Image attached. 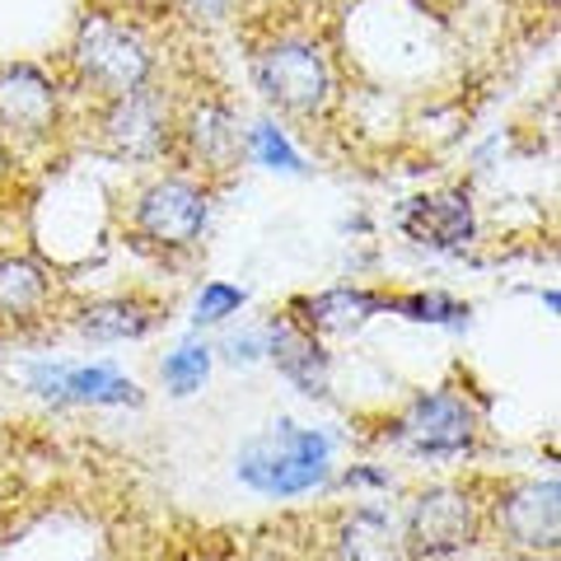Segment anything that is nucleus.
I'll list each match as a JSON object with an SVG mask.
<instances>
[{"label":"nucleus","instance_id":"nucleus-2","mask_svg":"<svg viewBox=\"0 0 561 561\" xmlns=\"http://www.w3.org/2000/svg\"><path fill=\"white\" fill-rule=\"evenodd\" d=\"M249 70L262 103L300 122L319 117L332 103V94H337L328 47L305 28H267L262 38H253Z\"/></svg>","mask_w":561,"mask_h":561},{"label":"nucleus","instance_id":"nucleus-8","mask_svg":"<svg viewBox=\"0 0 561 561\" xmlns=\"http://www.w3.org/2000/svg\"><path fill=\"white\" fill-rule=\"evenodd\" d=\"M173 154L187 173L216 187L249 164L243 154V122L220 94H187L179 99V122H173Z\"/></svg>","mask_w":561,"mask_h":561},{"label":"nucleus","instance_id":"nucleus-13","mask_svg":"<svg viewBox=\"0 0 561 561\" xmlns=\"http://www.w3.org/2000/svg\"><path fill=\"white\" fill-rule=\"evenodd\" d=\"M61 280L33 253H0V328H33L51 319Z\"/></svg>","mask_w":561,"mask_h":561},{"label":"nucleus","instance_id":"nucleus-18","mask_svg":"<svg viewBox=\"0 0 561 561\" xmlns=\"http://www.w3.org/2000/svg\"><path fill=\"white\" fill-rule=\"evenodd\" d=\"M210 370H216V351H210V342H202V337H183V342L160 360V379H164L169 398H192V393H202L206 379H210Z\"/></svg>","mask_w":561,"mask_h":561},{"label":"nucleus","instance_id":"nucleus-7","mask_svg":"<svg viewBox=\"0 0 561 561\" xmlns=\"http://www.w3.org/2000/svg\"><path fill=\"white\" fill-rule=\"evenodd\" d=\"M486 501L472 491V482H440L408 501L402 515V557L412 561H454L482 538Z\"/></svg>","mask_w":561,"mask_h":561},{"label":"nucleus","instance_id":"nucleus-9","mask_svg":"<svg viewBox=\"0 0 561 561\" xmlns=\"http://www.w3.org/2000/svg\"><path fill=\"white\" fill-rule=\"evenodd\" d=\"M482 529L529 557H552L561 548V482H505L482 511Z\"/></svg>","mask_w":561,"mask_h":561},{"label":"nucleus","instance_id":"nucleus-15","mask_svg":"<svg viewBox=\"0 0 561 561\" xmlns=\"http://www.w3.org/2000/svg\"><path fill=\"white\" fill-rule=\"evenodd\" d=\"M286 313L300 328H309L319 342L351 337V332H360L375 313H383V290L328 286V290H313V295H295V300L286 305Z\"/></svg>","mask_w":561,"mask_h":561},{"label":"nucleus","instance_id":"nucleus-21","mask_svg":"<svg viewBox=\"0 0 561 561\" xmlns=\"http://www.w3.org/2000/svg\"><path fill=\"white\" fill-rule=\"evenodd\" d=\"M243 305H249V290L243 286H234V280H206V286L197 290V305H192V328L230 323Z\"/></svg>","mask_w":561,"mask_h":561},{"label":"nucleus","instance_id":"nucleus-5","mask_svg":"<svg viewBox=\"0 0 561 561\" xmlns=\"http://www.w3.org/2000/svg\"><path fill=\"white\" fill-rule=\"evenodd\" d=\"M173 122H179V94L164 90L160 80L84 108L90 140L122 164H164L173 154Z\"/></svg>","mask_w":561,"mask_h":561},{"label":"nucleus","instance_id":"nucleus-23","mask_svg":"<svg viewBox=\"0 0 561 561\" xmlns=\"http://www.w3.org/2000/svg\"><path fill=\"white\" fill-rule=\"evenodd\" d=\"M179 5H183V14H187L192 24L216 28V24H225L239 10V0H179Z\"/></svg>","mask_w":561,"mask_h":561},{"label":"nucleus","instance_id":"nucleus-4","mask_svg":"<svg viewBox=\"0 0 561 561\" xmlns=\"http://www.w3.org/2000/svg\"><path fill=\"white\" fill-rule=\"evenodd\" d=\"M332 478V435L295 421H276L267 435H253L239 449V482L257 496L295 501Z\"/></svg>","mask_w":561,"mask_h":561},{"label":"nucleus","instance_id":"nucleus-12","mask_svg":"<svg viewBox=\"0 0 561 561\" xmlns=\"http://www.w3.org/2000/svg\"><path fill=\"white\" fill-rule=\"evenodd\" d=\"M402 234L421 249L449 253L463 249V243L478 239V210H472V197L463 187H440V192H421V197L402 202Z\"/></svg>","mask_w":561,"mask_h":561},{"label":"nucleus","instance_id":"nucleus-24","mask_svg":"<svg viewBox=\"0 0 561 561\" xmlns=\"http://www.w3.org/2000/svg\"><path fill=\"white\" fill-rule=\"evenodd\" d=\"M108 5L127 10V14H140V20H154V14L169 10V0H108Z\"/></svg>","mask_w":561,"mask_h":561},{"label":"nucleus","instance_id":"nucleus-14","mask_svg":"<svg viewBox=\"0 0 561 561\" xmlns=\"http://www.w3.org/2000/svg\"><path fill=\"white\" fill-rule=\"evenodd\" d=\"M160 323H164V300L140 295V290L103 295V300H90V305H80L76 313H70V328H76L84 342H99V346L140 342V337H150Z\"/></svg>","mask_w":561,"mask_h":561},{"label":"nucleus","instance_id":"nucleus-16","mask_svg":"<svg viewBox=\"0 0 561 561\" xmlns=\"http://www.w3.org/2000/svg\"><path fill=\"white\" fill-rule=\"evenodd\" d=\"M262 337H267V360L295 383V389L309 393V398H328L332 360H328V346L313 337L309 328H300L286 309H280L262 323Z\"/></svg>","mask_w":561,"mask_h":561},{"label":"nucleus","instance_id":"nucleus-20","mask_svg":"<svg viewBox=\"0 0 561 561\" xmlns=\"http://www.w3.org/2000/svg\"><path fill=\"white\" fill-rule=\"evenodd\" d=\"M383 313H398L408 323H468L472 309L454 300L449 290H416V295H393L383 290Z\"/></svg>","mask_w":561,"mask_h":561},{"label":"nucleus","instance_id":"nucleus-17","mask_svg":"<svg viewBox=\"0 0 561 561\" xmlns=\"http://www.w3.org/2000/svg\"><path fill=\"white\" fill-rule=\"evenodd\" d=\"M337 561H408L393 515L379 511V505L346 511L337 519Z\"/></svg>","mask_w":561,"mask_h":561},{"label":"nucleus","instance_id":"nucleus-19","mask_svg":"<svg viewBox=\"0 0 561 561\" xmlns=\"http://www.w3.org/2000/svg\"><path fill=\"white\" fill-rule=\"evenodd\" d=\"M243 154H249V164L272 169V173H309V160L300 154V146L272 117H257L243 127Z\"/></svg>","mask_w":561,"mask_h":561},{"label":"nucleus","instance_id":"nucleus-6","mask_svg":"<svg viewBox=\"0 0 561 561\" xmlns=\"http://www.w3.org/2000/svg\"><path fill=\"white\" fill-rule=\"evenodd\" d=\"M66 127V90L51 66L0 61V150L38 154Z\"/></svg>","mask_w":561,"mask_h":561},{"label":"nucleus","instance_id":"nucleus-1","mask_svg":"<svg viewBox=\"0 0 561 561\" xmlns=\"http://www.w3.org/2000/svg\"><path fill=\"white\" fill-rule=\"evenodd\" d=\"M61 66L66 76L57 80L66 99L70 90H80L84 108H94V103L136 94L160 80V43L150 33V20L117 10L108 0H84L70 24Z\"/></svg>","mask_w":561,"mask_h":561},{"label":"nucleus","instance_id":"nucleus-22","mask_svg":"<svg viewBox=\"0 0 561 561\" xmlns=\"http://www.w3.org/2000/svg\"><path fill=\"white\" fill-rule=\"evenodd\" d=\"M210 351L225 365H257V360H267V337H262V328H243V332H225Z\"/></svg>","mask_w":561,"mask_h":561},{"label":"nucleus","instance_id":"nucleus-25","mask_svg":"<svg viewBox=\"0 0 561 561\" xmlns=\"http://www.w3.org/2000/svg\"><path fill=\"white\" fill-rule=\"evenodd\" d=\"M542 305H548V313H557L561 309V295L557 290H542Z\"/></svg>","mask_w":561,"mask_h":561},{"label":"nucleus","instance_id":"nucleus-10","mask_svg":"<svg viewBox=\"0 0 561 561\" xmlns=\"http://www.w3.org/2000/svg\"><path fill=\"white\" fill-rule=\"evenodd\" d=\"M20 379L33 398L51 402V408H140L146 402L140 383L108 360H33L20 370Z\"/></svg>","mask_w":561,"mask_h":561},{"label":"nucleus","instance_id":"nucleus-11","mask_svg":"<svg viewBox=\"0 0 561 561\" xmlns=\"http://www.w3.org/2000/svg\"><path fill=\"white\" fill-rule=\"evenodd\" d=\"M478 408L459 389H426L402 412V445L421 459H463L478 445Z\"/></svg>","mask_w":561,"mask_h":561},{"label":"nucleus","instance_id":"nucleus-3","mask_svg":"<svg viewBox=\"0 0 561 561\" xmlns=\"http://www.w3.org/2000/svg\"><path fill=\"white\" fill-rule=\"evenodd\" d=\"M210 202L216 187L187 169L146 179L127 197V234L150 253H192L210 225Z\"/></svg>","mask_w":561,"mask_h":561}]
</instances>
